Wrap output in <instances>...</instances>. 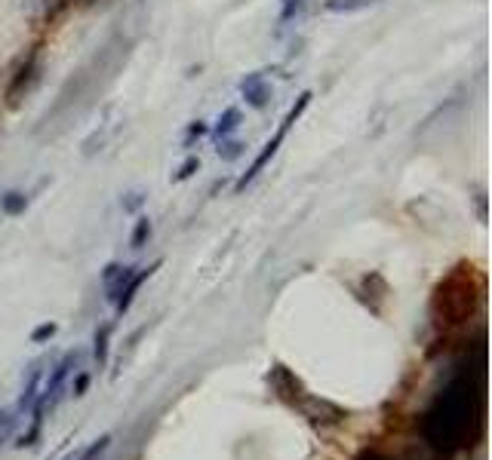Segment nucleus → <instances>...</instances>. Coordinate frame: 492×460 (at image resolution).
Wrapping results in <instances>:
<instances>
[{
  "instance_id": "nucleus-1",
  "label": "nucleus",
  "mask_w": 492,
  "mask_h": 460,
  "mask_svg": "<svg viewBox=\"0 0 492 460\" xmlns=\"http://www.w3.org/2000/svg\"><path fill=\"white\" fill-rule=\"evenodd\" d=\"M80 362H84V350H68L62 359L53 362L50 372H46V377H44V383H40V393H37V399H34L31 408L44 411V414H46V411H56L59 402H62V396H65L68 377L77 372Z\"/></svg>"
},
{
  "instance_id": "nucleus-2",
  "label": "nucleus",
  "mask_w": 492,
  "mask_h": 460,
  "mask_svg": "<svg viewBox=\"0 0 492 460\" xmlns=\"http://www.w3.org/2000/svg\"><path fill=\"white\" fill-rule=\"evenodd\" d=\"M308 105H311V92H302V95H299V101H296V105L290 108V114L283 117V123H280V129L274 132V139H268V144L262 148V154H258L256 160H252V166L246 169V175L240 178V181H237V188H234L237 194H240V190H246V184H252V181H256L258 172H262V169L271 163V157H274L277 150H280V144H283V139L290 135V129L299 123V117H302V114L308 111Z\"/></svg>"
},
{
  "instance_id": "nucleus-3",
  "label": "nucleus",
  "mask_w": 492,
  "mask_h": 460,
  "mask_svg": "<svg viewBox=\"0 0 492 460\" xmlns=\"http://www.w3.org/2000/svg\"><path fill=\"white\" fill-rule=\"evenodd\" d=\"M53 366V356H37V359L28 362V368H25V381H22V393H19V402H16V417H25L31 411L34 399H37L40 393V383H44L46 372H50Z\"/></svg>"
},
{
  "instance_id": "nucleus-4",
  "label": "nucleus",
  "mask_w": 492,
  "mask_h": 460,
  "mask_svg": "<svg viewBox=\"0 0 492 460\" xmlns=\"http://www.w3.org/2000/svg\"><path fill=\"white\" fill-rule=\"evenodd\" d=\"M37 77H40V50L34 46L28 56L19 61L16 74H12V80H10V92H6L10 95V105H16L22 92H31L34 83H37Z\"/></svg>"
},
{
  "instance_id": "nucleus-5",
  "label": "nucleus",
  "mask_w": 492,
  "mask_h": 460,
  "mask_svg": "<svg viewBox=\"0 0 492 460\" xmlns=\"http://www.w3.org/2000/svg\"><path fill=\"white\" fill-rule=\"evenodd\" d=\"M240 92H243V101H246V105L256 108V111H262V108L268 105V99H271V86L265 83V74H262V71H256V74H249V77H243Z\"/></svg>"
},
{
  "instance_id": "nucleus-6",
  "label": "nucleus",
  "mask_w": 492,
  "mask_h": 460,
  "mask_svg": "<svg viewBox=\"0 0 492 460\" xmlns=\"http://www.w3.org/2000/svg\"><path fill=\"white\" fill-rule=\"evenodd\" d=\"M160 267V261H154V264H148V267H139V270L133 273V279H129L126 286H123V292H120V298L114 301V307H117V317H123V313L133 307V301H135V292L142 288V283H145L148 277H154V270Z\"/></svg>"
},
{
  "instance_id": "nucleus-7",
  "label": "nucleus",
  "mask_w": 492,
  "mask_h": 460,
  "mask_svg": "<svg viewBox=\"0 0 492 460\" xmlns=\"http://www.w3.org/2000/svg\"><path fill=\"white\" fill-rule=\"evenodd\" d=\"M135 270H139L135 264H120V267H117V273H114V277L108 279V283H102V286H105V301H111V304H114V301L120 298L123 286H126L129 279H133V273H135Z\"/></svg>"
},
{
  "instance_id": "nucleus-8",
  "label": "nucleus",
  "mask_w": 492,
  "mask_h": 460,
  "mask_svg": "<svg viewBox=\"0 0 492 460\" xmlns=\"http://www.w3.org/2000/svg\"><path fill=\"white\" fill-rule=\"evenodd\" d=\"M237 126H240V111H237V108H225L222 117H218V123H216V129H213L216 141L231 139V135L237 132Z\"/></svg>"
},
{
  "instance_id": "nucleus-9",
  "label": "nucleus",
  "mask_w": 492,
  "mask_h": 460,
  "mask_svg": "<svg viewBox=\"0 0 492 460\" xmlns=\"http://www.w3.org/2000/svg\"><path fill=\"white\" fill-rule=\"evenodd\" d=\"M93 356H95V366L105 368L108 366V347H111V326H99L95 328V338H93Z\"/></svg>"
},
{
  "instance_id": "nucleus-10",
  "label": "nucleus",
  "mask_w": 492,
  "mask_h": 460,
  "mask_svg": "<svg viewBox=\"0 0 492 460\" xmlns=\"http://www.w3.org/2000/svg\"><path fill=\"white\" fill-rule=\"evenodd\" d=\"M28 209V194H22V190H6L3 197H0V212L3 215H22V212Z\"/></svg>"
},
{
  "instance_id": "nucleus-11",
  "label": "nucleus",
  "mask_w": 492,
  "mask_h": 460,
  "mask_svg": "<svg viewBox=\"0 0 492 460\" xmlns=\"http://www.w3.org/2000/svg\"><path fill=\"white\" fill-rule=\"evenodd\" d=\"M151 233H154V228H151V218H148V215H139V218H135L133 237H129V249H135V252H139L142 246H148Z\"/></svg>"
},
{
  "instance_id": "nucleus-12",
  "label": "nucleus",
  "mask_w": 492,
  "mask_h": 460,
  "mask_svg": "<svg viewBox=\"0 0 492 460\" xmlns=\"http://www.w3.org/2000/svg\"><path fill=\"white\" fill-rule=\"evenodd\" d=\"M111 442H114V439L105 432V436H99L95 442L86 445V448H80L77 454H74V460H102V457H105V451L111 448Z\"/></svg>"
},
{
  "instance_id": "nucleus-13",
  "label": "nucleus",
  "mask_w": 492,
  "mask_h": 460,
  "mask_svg": "<svg viewBox=\"0 0 492 460\" xmlns=\"http://www.w3.org/2000/svg\"><path fill=\"white\" fill-rule=\"evenodd\" d=\"M375 0H323V12H360Z\"/></svg>"
},
{
  "instance_id": "nucleus-14",
  "label": "nucleus",
  "mask_w": 492,
  "mask_h": 460,
  "mask_svg": "<svg viewBox=\"0 0 492 460\" xmlns=\"http://www.w3.org/2000/svg\"><path fill=\"white\" fill-rule=\"evenodd\" d=\"M74 381H71V387H68V396H71V399H80V396H86V390H90V372H86V368H77V372L71 374Z\"/></svg>"
},
{
  "instance_id": "nucleus-15",
  "label": "nucleus",
  "mask_w": 492,
  "mask_h": 460,
  "mask_svg": "<svg viewBox=\"0 0 492 460\" xmlns=\"http://www.w3.org/2000/svg\"><path fill=\"white\" fill-rule=\"evenodd\" d=\"M216 150H218V157H222V160H237V157L243 154V144L237 141V139H222Z\"/></svg>"
},
{
  "instance_id": "nucleus-16",
  "label": "nucleus",
  "mask_w": 492,
  "mask_h": 460,
  "mask_svg": "<svg viewBox=\"0 0 492 460\" xmlns=\"http://www.w3.org/2000/svg\"><path fill=\"white\" fill-rule=\"evenodd\" d=\"M56 332H59L56 322H44V326H37V328L31 332V344H44V341H53V338H56Z\"/></svg>"
},
{
  "instance_id": "nucleus-17",
  "label": "nucleus",
  "mask_w": 492,
  "mask_h": 460,
  "mask_svg": "<svg viewBox=\"0 0 492 460\" xmlns=\"http://www.w3.org/2000/svg\"><path fill=\"white\" fill-rule=\"evenodd\" d=\"M305 6V0H283V6H280V22H290L292 16H299Z\"/></svg>"
},
{
  "instance_id": "nucleus-18",
  "label": "nucleus",
  "mask_w": 492,
  "mask_h": 460,
  "mask_svg": "<svg viewBox=\"0 0 492 460\" xmlns=\"http://www.w3.org/2000/svg\"><path fill=\"white\" fill-rule=\"evenodd\" d=\"M197 169H200V160H197V157H191V160H184V166L179 169V172L173 175V181H184V178H191Z\"/></svg>"
},
{
  "instance_id": "nucleus-19",
  "label": "nucleus",
  "mask_w": 492,
  "mask_h": 460,
  "mask_svg": "<svg viewBox=\"0 0 492 460\" xmlns=\"http://www.w3.org/2000/svg\"><path fill=\"white\" fill-rule=\"evenodd\" d=\"M200 135H207V123H200V120L191 123V126L184 129V148H191V141L200 139Z\"/></svg>"
},
{
  "instance_id": "nucleus-20",
  "label": "nucleus",
  "mask_w": 492,
  "mask_h": 460,
  "mask_svg": "<svg viewBox=\"0 0 492 460\" xmlns=\"http://www.w3.org/2000/svg\"><path fill=\"white\" fill-rule=\"evenodd\" d=\"M139 203H142V194H129V200L123 203V209H126V212H135V209H139Z\"/></svg>"
},
{
  "instance_id": "nucleus-21",
  "label": "nucleus",
  "mask_w": 492,
  "mask_h": 460,
  "mask_svg": "<svg viewBox=\"0 0 492 460\" xmlns=\"http://www.w3.org/2000/svg\"><path fill=\"white\" fill-rule=\"evenodd\" d=\"M117 261H111V264H105V270H102V283H108V279H111L114 277V273H117Z\"/></svg>"
}]
</instances>
